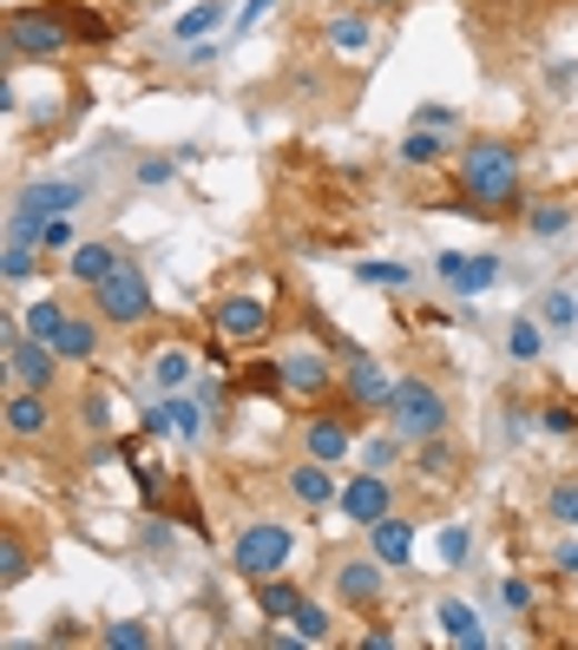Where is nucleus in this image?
Wrapping results in <instances>:
<instances>
[{"label": "nucleus", "mask_w": 578, "mask_h": 650, "mask_svg": "<svg viewBox=\"0 0 578 650\" xmlns=\"http://www.w3.org/2000/svg\"><path fill=\"white\" fill-rule=\"evenodd\" d=\"M454 184L460 198L440 211H467V217H526V158L512 139H467L454 158Z\"/></svg>", "instance_id": "f257e3e1"}, {"label": "nucleus", "mask_w": 578, "mask_h": 650, "mask_svg": "<svg viewBox=\"0 0 578 650\" xmlns=\"http://www.w3.org/2000/svg\"><path fill=\"white\" fill-rule=\"evenodd\" d=\"M0 47H7L13 67H20V60H60V53L72 47V33H67V20H60V7L40 0V7H7Z\"/></svg>", "instance_id": "f03ea898"}, {"label": "nucleus", "mask_w": 578, "mask_h": 650, "mask_svg": "<svg viewBox=\"0 0 578 650\" xmlns=\"http://www.w3.org/2000/svg\"><path fill=\"white\" fill-rule=\"evenodd\" d=\"M388 428L401 433L408 447H421L434 433L454 428V408H447V394L434 388L428 374H408V381H395V401H388Z\"/></svg>", "instance_id": "7ed1b4c3"}, {"label": "nucleus", "mask_w": 578, "mask_h": 650, "mask_svg": "<svg viewBox=\"0 0 578 650\" xmlns=\"http://www.w3.org/2000/svg\"><path fill=\"white\" fill-rule=\"evenodd\" d=\"M92 316L106 322V329H144L151 316H158V296H151V277H144L139 263L126 257L106 283L92 289Z\"/></svg>", "instance_id": "20e7f679"}, {"label": "nucleus", "mask_w": 578, "mask_h": 650, "mask_svg": "<svg viewBox=\"0 0 578 650\" xmlns=\"http://www.w3.org/2000/svg\"><path fill=\"white\" fill-rule=\"evenodd\" d=\"M0 349H7V388H47L53 394V381H60V349L53 342H40V336H27V322H0Z\"/></svg>", "instance_id": "39448f33"}, {"label": "nucleus", "mask_w": 578, "mask_h": 650, "mask_svg": "<svg viewBox=\"0 0 578 650\" xmlns=\"http://www.w3.org/2000/svg\"><path fill=\"white\" fill-rule=\"evenodd\" d=\"M79 204H86V184H79V178H40V184H27V191L13 198L7 237H33L47 217H72Z\"/></svg>", "instance_id": "423d86ee"}, {"label": "nucleus", "mask_w": 578, "mask_h": 650, "mask_svg": "<svg viewBox=\"0 0 578 650\" xmlns=\"http://www.w3.org/2000/svg\"><path fill=\"white\" fill-rule=\"evenodd\" d=\"M289 552H296V532H289V526H277V519H250V526L237 532V546H230V566L257 584V578L283 572Z\"/></svg>", "instance_id": "0eeeda50"}, {"label": "nucleus", "mask_w": 578, "mask_h": 650, "mask_svg": "<svg viewBox=\"0 0 578 650\" xmlns=\"http://www.w3.org/2000/svg\"><path fill=\"white\" fill-rule=\"evenodd\" d=\"M356 421H361V408H349V401H329L322 414H309V421H302V447H309V460L342 467V460L356 453Z\"/></svg>", "instance_id": "6e6552de"}, {"label": "nucleus", "mask_w": 578, "mask_h": 650, "mask_svg": "<svg viewBox=\"0 0 578 650\" xmlns=\"http://www.w3.org/2000/svg\"><path fill=\"white\" fill-rule=\"evenodd\" d=\"M211 329L223 342H237V349H257L270 329H277V316H270V302L263 296H223L211 309Z\"/></svg>", "instance_id": "1a4fd4ad"}, {"label": "nucleus", "mask_w": 578, "mask_h": 650, "mask_svg": "<svg viewBox=\"0 0 578 650\" xmlns=\"http://www.w3.org/2000/svg\"><path fill=\"white\" fill-rule=\"evenodd\" d=\"M342 401L361 408V414H388V401H395V374H388L375 356H356L349 368H342Z\"/></svg>", "instance_id": "9d476101"}, {"label": "nucleus", "mask_w": 578, "mask_h": 650, "mask_svg": "<svg viewBox=\"0 0 578 650\" xmlns=\"http://www.w3.org/2000/svg\"><path fill=\"white\" fill-rule=\"evenodd\" d=\"M336 506H342V519L375 526V519H388V512H395V487H388V473H368V467H361L356 480L336 493Z\"/></svg>", "instance_id": "9b49d317"}, {"label": "nucleus", "mask_w": 578, "mask_h": 650, "mask_svg": "<svg viewBox=\"0 0 578 650\" xmlns=\"http://www.w3.org/2000/svg\"><path fill=\"white\" fill-rule=\"evenodd\" d=\"M336 591H342V604H356V611H375L381 604V591H388V566L368 552V559H342L336 566Z\"/></svg>", "instance_id": "f8f14e48"}, {"label": "nucleus", "mask_w": 578, "mask_h": 650, "mask_svg": "<svg viewBox=\"0 0 578 650\" xmlns=\"http://www.w3.org/2000/svg\"><path fill=\"white\" fill-rule=\"evenodd\" d=\"M53 428V394L47 388H7V433L13 440H47Z\"/></svg>", "instance_id": "ddd939ff"}, {"label": "nucleus", "mask_w": 578, "mask_h": 650, "mask_svg": "<svg viewBox=\"0 0 578 650\" xmlns=\"http://www.w3.org/2000/svg\"><path fill=\"white\" fill-rule=\"evenodd\" d=\"M283 388L289 394L322 401V394L336 388V361L322 356V349H283Z\"/></svg>", "instance_id": "4468645a"}, {"label": "nucleus", "mask_w": 578, "mask_h": 650, "mask_svg": "<svg viewBox=\"0 0 578 650\" xmlns=\"http://www.w3.org/2000/svg\"><path fill=\"white\" fill-rule=\"evenodd\" d=\"M126 263V250L119 243H106V237H86V243H72L67 250V283H79V289H99L112 270Z\"/></svg>", "instance_id": "2eb2a0df"}, {"label": "nucleus", "mask_w": 578, "mask_h": 650, "mask_svg": "<svg viewBox=\"0 0 578 650\" xmlns=\"http://www.w3.org/2000/svg\"><path fill=\"white\" fill-rule=\"evenodd\" d=\"M368 552L388 566V572H401V566H415V519H375L368 526Z\"/></svg>", "instance_id": "dca6fc26"}, {"label": "nucleus", "mask_w": 578, "mask_h": 650, "mask_svg": "<svg viewBox=\"0 0 578 650\" xmlns=\"http://www.w3.org/2000/svg\"><path fill=\"white\" fill-rule=\"evenodd\" d=\"M53 7H60V20H67L72 47H112V40H119V27H112L99 7H86V0H53Z\"/></svg>", "instance_id": "f3484780"}, {"label": "nucleus", "mask_w": 578, "mask_h": 650, "mask_svg": "<svg viewBox=\"0 0 578 650\" xmlns=\"http://www.w3.org/2000/svg\"><path fill=\"white\" fill-rule=\"evenodd\" d=\"M322 40H329L342 60H361V53L375 47V20H368V7H349V13H336V20L322 27Z\"/></svg>", "instance_id": "a211bd4d"}, {"label": "nucleus", "mask_w": 578, "mask_h": 650, "mask_svg": "<svg viewBox=\"0 0 578 650\" xmlns=\"http://www.w3.org/2000/svg\"><path fill=\"white\" fill-rule=\"evenodd\" d=\"M302 598H309V591H302V584H296V578H289V572H270V578H257V611H263L270 624H289V618L302 611Z\"/></svg>", "instance_id": "6ab92c4d"}, {"label": "nucleus", "mask_w": 578, "mask_h": 650, "mask_svg": "<svg viewBox=\"0 0 578 650\" xmlns=\"http://www.w3.org/2000/svg\"><path fill=\"white\" fill-rule=\"evenodd\" d=\"M415 473H421L428 487H447V480L460 473V447H454L447 433H434V440H421V447H415Z\"/></svg>", "instance_id": "aec40b11"}, {"label": "nucleus", "mask_w": 578, "mask_h": 650, "mask_svg": "<svg viewBox=\"0 0 578 650\" xmlns=\"http://www.w3.org/2000/svg\"><path fill=\"white\" fill-rule=\"evenodd\" d=\"M434 618H440V638H447V644H467V650L487 644V631H480V611H474V604L440 598V611H434Z\"/></svg>", "instance_id": "412c9836"}, {"label": "nucleus", "mask_w": 578, "mask_h": 650, "mask_svg": "<svg viewBox=\"0 0 578 650\" xmlns=\"http://www.w3.org/2000/svg\"><path fill=\"white\" fill-rule=\"evenodd\" d=\"M289 493L302 506H329L342 487H336V473H329V460H302V467H289Z\"/></svg>", "instance_id": "4be33fe9"}, {"label": "nucleus", "mask_w": 578, "mask_h": 650, "mask_svg": "<svg viewBox=\"0 0 578 650\" xmlns=\"http://www.w3.org/2000/svg\"><path fill=\"white\" fill-rule=\"evenodd\" d=\"M99 316H67V329L53 336V349H60V361H92L99 356Z\"/></svg>", "instance_id": "5701e85b"}, {"label": "nucleus", "mask_w": 578, "mask_h": 650, "mask_svg": "<svg viewBox=\"0 0 578 650\" xmlns=\"http://www.w3.org/2000/svg\"><path fill=\"white\" fill-rule=\"evenodd\" d=\"M151 381H158L165 394L191 388V381H198V356H191V349H158V361H151Z\"/></svg>", "instance_id": "b1692460"}, {"label": "nucleus", "mask_w": 578, "mask_h": 650, "mask_svg": "<svg viewBox=\"0 0 578 650\" xmlns=\"http://www.w3.org/2000/svg\"><path fill=\"white\" fill-rule=\"evenodd\" d=\"M447 151H454V144L440 139L434 126H408V139H401V164H415V171H434Z\"/></svg>", "instance_id": "393cba45"}, {"label": "nucleus", "mask_w": 578, "mask_h": 650, "mask_svg": "<svg viewBox=\"0 0 578 650\" xmlns=\"http://www.w3.org/2000/svg\"><path fill=\"white\" fill-rule=\"evenodd\" d=\"M572 217H578L572 198H546V204H526V230H532V237H566Z\"/></svg>", "instance_id": "a878e982"}, {"label": "nucleus", "mask_w": 578, "mask_h": 650, "mask_svg": "<svg viewBox=\"0 0 578 650\" xmlns=\"http://www.w3.org/2000/svg\"><path fill=\"white\" fill-rule=\"evenodd\" d=\"M500 283V257L494 250H480V257H467L460 270H454V296H480V289Z\"/></svg>", "instance_id": "bb28decb"}, {"label": "nucleus", "mask_w": 578, "mask_h": 650, "mask_svg": "<svg viewBox=\"0 0 578 650\" xmlns=\"http://www.w3.org/2000/svg\"><path fill=\"white\" fill-rule=\"evenodd\" d=\"M67 302H60V296H40V302H27V316H20V322H27V336H40V342H53V336H60V329H67Z\"/></svg>", "instance_id": "cd10ccee"}, {"label": "nucleus", "mask_w": 578, "mask_h": 650, "mask_svg": "<svg viewBox=\"0 0 578 650\" xmlns=\"http://www.w3.org/2000/svg\"><path fill=\"white\" fill-rule=\"evenodd\" d=\"M27 572H33V546L20 539V526H7L0 532V584H20Z\"/></svg>", "instance_id": "c85d7f7f"}, {"label": "nucleus", "mask_w": 578, "mask_h": 650, "mask_svg": "<svg viewBox=\"0 0 578 650\" xmlns=\"http://www.w3.org/2000/svg\"><path fill=\"white\" fill-rule=\"evenodd\" d=\"M40 257H47V250H40L33 237H7V263H0V277L20 289L27 277H33V270H40Z\"/></svg>", "instance_id": "c756f323"}, {"label": "nucleus", "mask_w": 578, "mask_h": 650, "mask_svg": "<svg viewBox=\"0 0 578 650\" xmlns=\"http://www.w3.org/2000/svg\"><path fill=\"white\" fill-rule=\"evenodd\" d=\"M506 356L512 361H539L546 356V329H539L532 316H512V329H506Z\"/></svg>", "instance_id": "7c9ffc66"}, {"label": "nucleus", "mask_w": 578, "mask_h": 650, "mask_svg": "<svg viewBox=\"0 0 578 650\" xmlns=\"http://www.w3.org/2000/svg\"><path fill=\"white\" fill-rule=\"evenodd\" d=\"M237 388H243V394H283V356L250 361V368L237 374Z\"/></svg>", "instance_id": "2f4dec72"}, {"label": "nucleus", "mask_w": 578, "mask_h": 650, "mask_svg": "<svg viewBox=\"0 0 578 650\" xmlns=\"http://www.w3.org/2000/svg\"><path fill=\"white\" fill-rule=\"evenodd\" d=\"M211 27H223V0H198V7L178 13V40H198V33H211Z\"/></svg>", "instance_id": "473e14b6"}, {"label": "nucleus", "mask_w": 578, "mask_h": 650, "mask_svg": "<svg viewBox=\"0 0 578 650\" xmlns=\"http://www.w3.org/2000/svg\"><path fill=\"white\" fill-rule=\"evenodd\" d=\"M99 638L112 650H151V631H144L139 618H112V624H99Z\"/></svg>", "instance_id": "72a5a7b5"}, {"label": "nucleus", "mask_w": 578, "mask_h": 650, "mask_svg": "<svg viewBox=\"0 0 578 650\" xmlns=\"http://www.w3.org/2000/svg\"><path fill=\"white\" fill-rule=\"evenodd\" d=\"M165 401H171V421H178L185 440H198V433H205V401H198V394L185 401V388H178V394H165Z\"/></svg>", "instance_id": "f704fd0d"}, {"label": "nucleus", "mask_w": 578, "mask_h": 650, "mask_svg": "<svg viewBox=\"0 0 578 650\" xmlns=\"http://www.w3.org/2000/svg\"><path fill=\"white\" fill-rule=\"evenodd\" d=\"M289 624H296V638H302V644H329V611H322V604H309V598H302V611H296Z\"/></svg>", "instance_id": "c9c22d12"}, {"label": "nucleus", "mask_w": 578, "mask_h": 650, "mask_svg": "<svg viewBox=\"0 0 578 650\" xmlns=\"http://www.w3.org/2000/svg\"><path fill=\"white\" fill-rule=\"evenodd\" d=\"M401 447H408V440H401V433H395V428L381 433V440H368V447H361V460H368V473H388V467L401 460Z\"/></svg>", "instance_id": "e433bc0d"}, {"label": "nucleus", "mask_w": 578, "mask_h": 650, "mask_svg": "<svg viewBox=\"0 0 578 650\" xmlns=\"http://www.w3.org/2000/svg\"><path fill=\"white\" fill-rule=\"evenodd\" d=\"M539 309H546V322H552V329H578V296H572V289H546V302H539Z\"/></svg>", "instance_id": "4c0bfd02"}, {"label": "nucleus", "mask_w": 578, "mask_h": 650, "mask_svg": "<svg viewBox=\"0 0 578 650\" xmlns=\"http://www.w3.org/2000/svg\"><path fill=\"white\" fill-rule=\"evenodd\" d=\"M539 428L559 433V440H572V433H578V408H572V401H546V408H539Z\"/></svg>", "instance_id": "58836bf2"}, {"label": "nucleus", "mask_w": 578, "mask_h": 650, "mask_svg": "<svg viewBox=\"0 0 578 650\" xmlns=\"http://www.w3.org/2000/svg\"><path fill=\"white\" fill-rule=\"evenodd\" d=\"M356 277H361V283H381V289L415 283V270H408V263H356Z\"/></svg>", "instance_id": "ea45409f"}, {"label": "nucleus", "mask_w": 578, "mask_h": 650, "mask_svg": "<svg viewBox=\"0 0 578 650\" xmlns=\"http://www.w3.org/2000/svg\"><path fill=\"white\" fill-rule=\"evenodd\" d=\"M546 512H552V519H566V526H578V480H552Z\"/></svg>", "instance_id": "a19ab883"}, {"label": "nucleus", "mask_w": 578, "mask_h": 650, "mask_svg": "<svg viewBox=\"0 0 578 650\" xmlns=\"http://www.w3.org/2000/svg\"><path fill=\"white\" fill-rule=\"evenodd\" d=\"M33 243H40V250H72L79 237H72V223H67V217H47V223L33 230Z\"/></svg>", "instance_id": "79ce46f5"}, {"label": "nucleus", "mask_w": 578, "mask_h": 650, "mask_svg": "<svg viewBox=\"0 0 578 650\" xmlns=\"http://www.w3.org/2000/svg\"><path fill=\"white\" fill-rule=\"evenodd\" d=\"M79 421H86V428H92V433H106V428H112V401H106V394L92 388V394L79 401Z\"/></svg>", "instance_id": "37998d69"}, {"label": "nucleus", "mask_w": 578, "mask_h": 650, "mask_svg": "<svg viewBox=\"0 0 578 650\" xmlns=\"http://www.w3.org/2000/svg\"><path fill=\"white\" fill-rule=\"evenodd\" d=\"M171 171H178V158H139V164H132L139 184H171Z\"/></svg>", "instance_id": "c03bdc74"}, {"label": "nucleus", "mask_w": 578, "mask_h": 650, "mask_svg": "<svg viewBox=\"0 0 578 650\" xmlns=\"http://www.w3.org/2000/svg\"><path fill=\"white\" fill-rule=\"evenodd\" d=\"M467 552H474V532H460V526H447V532H440V559H447V566H460Z\"/></svg>", "instance_id": "a18cd8bd"}, {"label": "nucleus", "mask_w": 578, "mask_h": 650, "mask_svg": "<svg viewBox=\"0 0 578 650\" xmlns=\"http://www.w3.org/2000/svg\"><path fill=\"white\" fill-rule=\"evenodd\" d=\"M415 126H434V132H447V126H454V106H440V99L415 106Z\"/></svg>", "instance_id": "49530a36"}, {"label": "nucleus", "mask_w": 578, "mask_h": 650, "mask_svg": "<svg viewBox=\"0 0 578 650\" xmlns=\"http://www.w3.org/2000/svg\"><path fill=\"white\" fill-rule=\"evenodd\" d=\"M500 598L512 604V611H532V598H539V591H532L526 578H506V584H500Z\"/></svg>", "instance_id": "de8ad7c7"}, {"label": "nucleus", "mask_w": 578, "mask_h": 650, "mask_svg": "<svg viewBox=\"0 0 578 650\" xmlns=\"http://www.w3.org/2000/svg\"><path fill=\"white\" fill-rule=\"evenodd\" d=\"M191 394H198V401H205V408H217V401H223V388H217L211 374H198V381H191Z\"/></svg>", "instance_id": "09e8293b"}, {"label": "nucleus", "mask_w": 578, "mask_h": 650, "mask_svg": "<svg viewBox=\"0 0 578 650\" xmlns=\"http://www.w3.org/2000/svg\"><path fill=\"white\" fill-rule=\"evenodd\" d=\"M270 7H277V0H243V13H237V27H257V20H263Z\"/></svg>", "instance_id": "8fccbe9b"}, {"label": "nucleus", "mask_w": 578, "mask_h": 650, "mask_svg": "<svg viewBox=\"0 0 578 650\" xmlns=\"http://www.w3.org/2000/svg\"><path fill=\"white\" fill-rule=\"evenodd\" d=\"M460 263H467V257H460V250H440V257H434V270H440V277H447V283H454V270H460Z\"/></svg>", "instance_id": "3c124183"}, {"label": "nucleus", "mask_w": 578, "mask_h": 650, "mask_svg": "<svg viewBox=\"0 0 578 650\" xmlns=\"http://www.w3.org/2000/svg\"><path fill=\"white\" fill-rule=\"evenodd\" d=\"M361 644H368V650H395V631H381V624H375V631H361Z\"/></svg>", "instance_id": "603ef678"}, {"label": "nucleus", "mask_w": 578, "mask_h": 650, "mask_svg": "<svg viewBox=\"0 0 578 650\" xmlns=\"http://www.w3.org/2000/svg\"><path fill=\"white\" fill-rule=\"evenodd\" d=\"M559 572L578 578V546H559Z\"/></svg>", "instance_id": "864d4df0"}, {"label": "nucleus", "mask_w": 578, "mask_h": 650, "mask_svg": "<svg viewBox=\"0 0 578 650\" xmlns=\"http://www.w3.org/2000/svg\"><path fill=\"white\" fill-rule=\"evenodd\" d=\"M356 7H375V13H395V7H408V0H356Z\"/></svg>", "instance_id": "5fc2aeb1"}]
</instances>
